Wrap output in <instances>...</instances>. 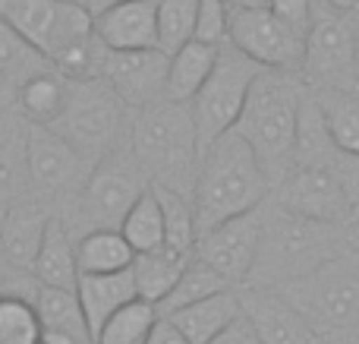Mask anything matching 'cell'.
<instances>
[{
    "mask_svg": "<svg viewBox=\"0 0 359 344\" xmlns=\"http://www.w3.org/2000/svg\"><path fill=\"white\" fill-rule=\"evenodd\" d=\"M208 344H262V338H259V332H255V326L243 316V310H240V316H233L230 326H224Z\"/></svg>",
    "mask_w": 359,
    "mask_h": 344,
    "instance_id": "cell-38",
    "label": "cell"
},
{
    "mask_svg": "<svg viewBox=\"0 0 359 344\" xmlns=\"http://www.w3.org/2000/svg\"><path fill=\"white\" fill-rule=\"evenodd\" d=\"M136 250L120 234V227H92L76 240V265L79 275H107L133 265Z\"/></svg>",
    "mask_w": 359,
    "mask_h": 344,
    "instance_id": "cell-23",
    "label": "cell"
},
{
    "mask_svg": "<svg viewBox=\"0 0 359 344\" xmlns=\"http://www.w3.org/2000/svg\"><path fill=\"white\" fill-rule=\"evenodd\" d=\"M44 67H50L48 57L38 48H32V44L0 16V73H4L13 86H19L25 76L38 73V70H44Z\"/></svg>",
    "mask_w": 359,
    "mask_h": 344,
    "instance_id": "cell-33",
    "label": "cell"
},
{
    "mask_svg": "<svg viewBox=\"0 0 359 344\" xmlns=\"http://www.w3.org/2000/svg\"><path fill=\"white\" fill-rule=\"evenodd\" d=\"M82 4H86L92 13H101L104 6H114V4H120V0H82Z\"/></svg>",
    "mask_w": 359,
    "mask_h": 344,
    "instance_id": "cell-43",
    "label": "cell"
},
{
    "mask_svg": "<svg viewBox=\"0 0 359 344\" xmlns=\"http://www.w3.org/2000/svg\"><path fill=\"white\" fill-rule=\"evenodd\" d=\"M236 294H240L243 316L255 326L262 344H318V335L309 326V319L280 291L240 284Z\"/></svg>",
    "mask_w": 359,
    "mask_h": 344,
    "instance_id": "cell-14",
    "label": "cell"
},
{
    "mask_svg": "<svg viewBox=\"0 0 359 344\" xmlns=\"http://www.w3.org/2000/svg\"><path fill=\"white\" fill-rule=\"evenodd\" d=\"M227 10H255V6H268V0H224Z\"/></svg>",
    "mask_w": 359,
    "mask_h": 344,
    "instance_id": "cell-42",
    "label": "cell"
},
{
    "mask_svg": "<svg viewBox=\"0 0 359 344\" xmlns=\"http://www.w3.org/2000/svg\"><path fill=\"white\" fill-rule=\"evenodd\" d=\"M145 344H189V338L180 332L174 322L161 316V319L155 322V329H151V335H149V341Z\"/></svg>",
    "mask_w": 359,
    "mask_h": 344,
    "instance_id": "cell-39",
    "label": "cell"
},
{
    "mask_svg": "<svg viewBox=\"0 0 359 344\" xmlns=\"http://www.w3.org/2000/svg\"><path fill=\"white\" fill-rule=\"evenodd\" d=\"M168 60L161 48H133L114 51L98 41V79H104L114 92L123 98L130 111L145 107L151 101L164 98V82H168Z\"/></svg>",
    "mask_w": 359,
    "mask_h": 344,
    "instance_id": "cell-13",
    "label": "cell"
},
{
    "mask_svg": "<svg viewBox=\"0 0 359 344\" xmlns=\"http://www.w3.org/2000/svg\"><path fill=\"white\" fill-rule=\"evenodd\" d=\"M69 95V79L57 73L54 67H44L38 73L25 76L16 86V111L22 114L25 124H44L50 126L60 117Z\"/></svg>",
    "mask_w": 359,
    "mask_h": 344,
    "instance_id": "cell-22",
    "label": "cell"
},
{
    "mask_svg": "<svg viewBox=\"0 0 359 344\" xmlns=\"http://www.w3.org/2000/svg\"><path fill=\"white\" fill-rule=\"evenodd\" d=\"M265 67L246 57L240 48H233L230 41H224L217 48V60L211 67L208 79L202 82L196 95L189 101L192 111V124L198 133V149H208L221 133L233 130L236 117H240L243 105H246V95L252 79L262 73Z\"/></svg>",
    "mask_w": 359,
    "mask_h": 344,
    "instance_id": "cell-8",
    "label": "cell"
},
{
    "mask_svg": "<svg viewBox=\"0 0 359 344\" xmlns=\"http://www.w3.org/2000/svg\"><path fill=\"white\" fill-rule=\"evenodd\" d=\"M227 41L265 70L303 73L306 38L271 13V6L227 10Z\"/></svg>",
    "mask_w": 359,
    "mask_h": 344,
    "instance_id": "cell-10",
    "label": "cell"
},
{
    "mask_svg": "<svg viewBox=\"0 0 359 344\" xmlns=\"http://www.w3.org/2000/svg\"><path fill=\"white\" fill-rule=\"evenodd\" d=\"M227 288H233L227 278L217 275V272L211 269L205 259L192 256L189 263H186L183 275H180L177 284L170 288V294L158 303V310H161V313H170V310H180V307L196 303V300H205V297L217 294V291H227Z\"/></svg>",
    "mask_w": 359,
    "mask_h": 344,
    "instance_id": "cell-32",
    "label": "cell"
},
{
    "mask_svg": "<svg viewBox=\"0 0 359 344\" xmlns=\"http://www.w3.org/2000/svg\"><path fill=\"white\" fill-rule=\"evenodd\" d=\"M299 76L309 88H359L353 10L316 0Z\"/></svg>",
    "mask_w": 359,
    "mask_h": 344,
    "instance_id": "cell-9",
    "label": "cell"
},
{
    "mask_svg": "<svg viewBox=\"0 0 359 344\" xmlns=\"http://www.w3.org/2000/svg\"><path fill=\"white\" fill-rule=\"evenodd\" d=\"M341 225H344V234H347V240H350V244L359 246V202H356V206H350L347 218H344Z\"/></svg>",
    "mask_w": 359,
    "mask_h": 344,
    "instance_id": "cell-40",
    "label": "cell"
},
{
    "mask_svg": "<svg viewBox=\"0 0 359 344\" xmlns=\"http://www.w3.org/2000/svg\"><path fill=\"white\" fill-rule=\"evenodd\" d=\"M198 0H158V48L174 54L196 38Z\"/></svg>",
    "mask_w": 359,
    "mask_h": 344,
    "instance_id": "cell-34",
    "label": "cell"
},
{
    "mask_svg": "<svg viewBox=\"0 0 359 344\" xmlns=\"http://www.w3.org/2000/svg\"><path fill=\"white\" fill-rule=\"evenodd\" d=\"M259 240H262V206L198 231L196 256L205 259L233 288H240L252 275L255 256H259Z\"/></svg>",
    "mask_w": 359,
    "mask_h": 344,
    "instance_id": "cell-12",
    "label": "cell"
},
{
    "mask_svg": "<svg viewBox=\"0 0 359 344\" xmlns=\"http://www.w3.org/2000/svg\"><path fill=\"white\" fill-rule=\"evenodd\" d=\"M196 38L205 44H215V48L227 41V6H224V0H198Z\"/></svg>",
    "mask_w": 359,
    "mask_h": 344,
    "instance_id": "cell-35",
    "label": "cell"
},
{
    "mask_svg": "<svg viewBox=\"0 0 359 344\" xmlns=\"http://www.w3.org/2000/svg\"><path fill=\"white\" fill-rule=\"evenodd\" d=\"M79 4H82V0H79Z\"/></svg>",
    "mask_w": 359,
    "mask_h": 344,
    "instance_id": "cell-47",
    "label": "cell"
},
{
    "mask_svg": "<svg viewBox=\"0 0 359 344\" xmlns=\"http://www.w3.org/2000/svg\"><path fill=\"white\" fill-rule=\"evenodd\" d=\"M274 202L280 209L303 218L334 221L341 225L350 212V202L328 168H290V174L271 187Z\"/></svg>",
    "mask_w": 359,
    "mask_h": 344,
    "instance_id": "cell-15",
    "label": "cell"
},
{
    "mask_svg": "<svg viewBox=\"0 0 359 344\" xmlns=\"http://www.w3.org/2000/svg\"><path fill=\"white\" fill-rule=\"evenodd\" d=\"M325 168L331 171V177L337 180V187L344 190V196H347L350 206H356L359 202V155H350V152H334V158H331Z\"/></svg>",
    "mask_w": 359,
    "mask_h": 344,
    "instance_id": "cell-36",
    "label": "cell"
},
{
    "mask_svg": "<svg viewBox=\"0 0 359 344\" xmlns=\"http://www.w3.org/2000/svg\"><path fill=\"white\" fill-rule=\"evenodd\" d=\"M316 329L318 341L359 344V246L337 253L309 275L278 284Z\"/></svg>",
    "mask_w": 359,
    "mask_h": 344,
    "instance_id": "cell-5",
    "label": "cell"
},
{
    "mask_svg": "<svg viewBox=\"0 0 359 344\" xmlns=\"http://www.w3.org/2000/svg\"><path fill=\"white\" fill-rule=\"evenodd\" d=\"M120 234L130 240V246L136 253H149L164 244V215H161V202H158L155 187H149L133 202L126 218L120 221Z\"/></svg>",
    "mask_w": 359,
    "mask_h": 344,
    "instance_id": "cell-31",
    "label": "cell"
},
{
    "mask_svg": "<svg viewBox=\"0 0 359 344\" xmlns=\"http://www.w3.org/2000/svg\"><path fill=\"white\" fill-rule=\"evenodd\" d=\"M155 187V183H151ZM158 202H161V215H164V246L177 253H196V240H198V221H196V206L192 196L180 193L170 187H155Z\"/></svg>",
    "mask_w": 359,
    "mask_h": 344,
    "instance_id": "cell-29",
    "label": "cell"
},
{
    "mask_svg": "<svg viewBox=\"0 0 359 344\" xmlns=\"http://www.w3.org/2000/svg\"><path fill=\"white\" fill-rule=\"evenodd\" d=\"M303 92L306 79L299 73L262 70L249 86L246 105L233 124V130L246 139L265 168L271 187H278L293 168V139H297Z\"/></svg>",
    "mask_w": 359,
    "mask_h": 344,
    "instance_id": "cell-4",
    "label": "cell"
},
{
    "mask_svg": "<svg viewBox=\"0 0 359 344\" xmlns=\"http://www.w3.org/2000/svg\"><path fill=\"white\" fill-rule=\"evenodd\" d=\"M151 187L145 171L139 168L136 155L130 152L126 139L111 149L101 161L92 164L79 187V196L73 202V218H63L67 227L76 234L92 231V227H120L133 202Z\"/></svg>",
    "mask_w": 359,
    "mask_h": 344,
    "instance_id": "cell-7",
    "label": "cell"
},
{
    "mask_svg": "<svg viewBox=\"0 0 359 344\" xmlns=\"http://www.w3.org/2000/svg\"><path fill=\"white\" fill-rule=\"evenodd\" d=\"M318 344H334V341H318Z\"/></svg>",
    "mask_w": 359,
    "mask_h": 344,
    "instance_id": "cell-45",
    "label": "cell"
},
{
    "mask_svg": "<svg viewBox=\"0 0 359 344\" xmlns=\"http://www.w3.org/2000/svg\"><path fill=\"white\" fill-rule=\"evenodd\" d=\"M0 215H4V209H0Z\"/></svg>",
    "mask_w": 359,
    "mask_h": 344,
    "instance_id": "cell-46",
    "label": "cell"
},
{
    "mask_svg": "<svg viewBox=\"0 0 359 344\" xmlns=\"http://www.w3.org/2000/svg\"><path fill=\"white\" fill-rule=\"evenodd\" d=\"M337 145L325 126L322 107H318L312 88L306 86L303 101H299V120H297V139H293V168H325L334 158Z\"/></svg>",
    "mask_w": 359,
    "mask_h": 344,
    "instance_id": "cell-26",
    "label": "cell"
},
{
    "mask_svg": "<svg viewBox=\"0 0 359 344\" xmlns=\"http://www.w3.org/2000/svg\"><path fill=\"white\" fill-rule=\"evenodd\" d=\"M0 344H41V322L35 310V291H0Z\"/></svg>",
    "mask_w": 359,
    "mask_h": 344,
    "instance_id": "cell-28",
    "label": "cell"
},
{
    "mask_svg": "<svg viewBox=\"0 0 359 344\" xmlns=\"http://www.w3.org/2000/svg\"><path fill=\"white\" fill-rule=\"evenodd\" d=\"M161 316L174 322L180 332L189 338V344H208L224 326H230L233 316H240V294H236V288H227L205 297V300L186 303V307L170 310V313Z\"/></svg>",
    "mask_w": 359,
    "mask_h": 344,
    "instance_id": "cell-21",
    "label": "cell"
},
{
    "mask_svg": "<svg viewBox=\"0 0 359 344\" xmlns=\"http://www.w3.org/2000/svg\"><path fill=\"white\" fill-rule=\"evenodd\" d=\"M76 297L82 303L86 322L92 329V335H98V329L117 313L123 303L136 300V278H133V265L123 272H107V275H79L76 282Z\"/></svg>",
    "mask_w": 359,
    "mask_h": 344,
    "instance_id": "cell-19",
    "label": "cell"
},
{
    "mask_svg": "<svg viewBox=\"0 0 359 344\" xmlns=\"http://www.w3.org/2000/svg\"><path fill=\"white\" fill-rule=\"evenodd\" d=\"M126 124H130V107L123 105V98L104 79L88 76V79H69L67 105L50 130L60 133L92 168L126 139Z\"/></svg>",
    "mask_w": 359,
    "mask_h": 344,
    "instance_id": "cell-6",
    "label": "cell"
},
{
    "mask_svg": "<svg viewBox=\"0 0 359 344\" xmlns=\"http://www.w3.org/2000/svg\"><path fill=\"white\" fill-rule=\"evenodd\" d=\"M158 319H161V310H158L155 303L136 297V300L123 303V307L98 329L95 344H145Z\"/></svg>",
    "mask_w": 359,
    "mask_h": 344,
    "instance_id": "cell-30",
    "label": "cell"
},
{
    "mask_svg": "<svg viewBox=\"0 0 359 344\" xmlns=\"http://www.w3.org/2000/svg\"><path fill=\"white\" fill-rule=\"evenodd\" d=\"M271 196V180L259 164L255 152L236 130H227L202 152L192 183L198 231L224 218L259 209Z\"/></svg>",
    "mask_w": 359,
    "mask_h": 344,
    "instance_id": "cell-3",
    "label": "cell"
},
{
    "mask_svg": "<svg viewBox=\"0 0 359 344\" xmlns=\"http://www.w3.org/2000/svg\"><path fill=\"white\" fill-rule=\"evenodd\" d=\"M350 246L353 244L344 234V225L293 215L268 196L262 202L259 256H255L252 275L246 284L278 288L293 278L309 275L312 269H318L322 263L334 259L337 253L350 250Z\"/></svg>",
    "mask_w": 359,
    "mask_h": 344,
    "instance_id": "cell-1",
    "label": "cell"
},
{
    "mask_svg": "<svg viewBox=\"0 0 359 344\" xmlns=\"http://www.w3.org/2000/svg\"><path fill=\"white\" fill-rule=\"evenodd\" d=\"M271 13L280 19L284 25H290L297 35H309L312 25V13H316V0H268Z\"/></svg>",
    "mask_w": 359,
    "mask_h": 344,
    "instance_id": "cell-37",
    "label": "cell"
},
{
    "mask_svg": "<svg viewBox=\"0 0 359 344\" xmlns=\"http://www.w3.org/2000/svg\"><path fill=\"white\" fill-rule=\"evenodd\" d=\"M353 16L359 19V0H356V6H353Z\"/></svg>",
    "mask_w": 359,
    "mask_h": 344,
    "instance_id": "cell-44",
    "label": "cell"
},
{
    "mask_svg": "<svg viewBox=\"0 0 359 344\" xmlns=\"http://www.w3.org/2000/svg\"><path fill=\"white\" fill-rule=\"evenodd\" d=\"M54 215L38 199H16L0 215V263L13 272L32 275L35 256L41 250L44 231Z\"/></svg>",
    "mask_w": 359,
    "mask_h": 344,
    "instance_id": "cell-16",
    "label": "cell"
},
{
    "mask_svg": "<svg viewBox=\"0 0 359 344\" xmlns=\"http://www.w3.org/2000/svg\"><path fill=\"white\" fill-rule=\"evenodd\" d=\"M35 310L41 322V344H95L76 291L38 284Z\"/></svg>",
    "mask_w": 359,
    "mask_h": 344,
    "instance_id": "cell-18",
    "label": "cell"
},
{
    "mask_svg": "<svg viewBox=\"0 0 359 344\" xmlns=\"http://www.w3.org/2000/svg\"><path fill=\"white\" fill-rule=\"evenodd\" d=\"M192 256H196V253H177L164 244L149 253H136V259H133V278H136L139 297L158 307V303L170 294V288H174L177 278L183 275L186 263H189Z\"/></svg>",
    "mask_w": 359,
    "mask_h": 344,
    "instance_id": "cell-25",
    "label": "cell"
},
{
    "mask_svg": "<svg viewBox=\"0 0 359 344\" xmlns=\"http://www.w3.org/2000/svg\"><path fill=\"white\" fill-rule=\"evenodd\" d=\"M32 275H35L38 284L76 291V282H79L76 237L67 227L63 215H54V218H50L48 231H44V240H41V250H38L35 265H32Z\"/></svg>",
    "mask_w": 359,
    "mask_h": 344,
    "instance_id": "cell-20",
    "label": "cell"
},
{
    "mask_svg": "<svg viewBox=\"0 0 359 344\" xmlns=\"http://www.w3.org/2000/svg\"><path fill=\"white\" fill-rule=\"evenodd\" d=\"M95 16V38L104 48H158V0H120Z\"/></svg>",
    "mask_w": 359,
    "mask_h": 344,
    "instance_id": "cell-17",
    "label": "cell"
},
{
    "mask_svg": "<svg viewBox=\"0 0 359 344\" xmlns=\"http://www.w3.org/2000/svg\"><path fill=\"white\" fill-rule=\"evenodd\" d=\"M126 145L155 187H170L192 196L202 149L189 105L161 98L130 111Z\"/></svg>",
    "mask_w": 359,
    "mask_h": 344,
    "instance_id": "cell-2",
    "label": "cell"
},
{
    "mask_svg": "<svg viewBox=\"0 0 359 344\" xmlns=\"http://www.w3.org/2000/svg\"><path fill=\"white\" fill-rule=\"evenodd\" d=\"M217 60V48L205 44L198 38L186 41L183 48H177L168 60V82H164V98L170 101H183L189 105L192 95L202 88V82L208 79L211 67Z\"/></svg>",
    "mask_w": 359,
    "mask_h": 344,
    "instance_id": "cell-24",
    "label": "cell"
},
{
    "mask_svg": "<svg viewBox=\"0 0 359 344\" xmlns=\"http://www.w3.org/2000/svg\"><path fill=\"white\" fill-rule=\"evenodd\" d=\"M325 126L341 152L359 155V88H312Z\"/></svg>",
    "mask_w": 359,
    "mask_h": 344,
    "instance_id": "cell-27",
    "label": "cell"
},
{
    "mask_svg": "<svg viewBox=\"0 0 359 344\" xmlns=\"http://www.w3.org/2000/svg\"><path fill=\"white\" fill-rule=\"evenodd\" d=\"M0 111H16V86L0 73Z\"/></svg>",
    "mask_w": 359,
    "mask_h": 344,
    "instance_id": "cell-41",
    "label": "cell"
},
{
    "mask_svg": "<svg viewBox=\"0 0 359 344\" xmlns=\"http://www.w3.org/2000/svg\"><path fill=\"white\" fill-rule=\"evenodd\" d=\"M25 145V174L38 196H67L82 187L92 168L86 158L50 126L25 124L22 126Z\"/></svg>",
    "mask_w": 359,
    "mask_h": 344,
    "instance_id": "cell-11",
    "label": "cell"
}]
</instances>
